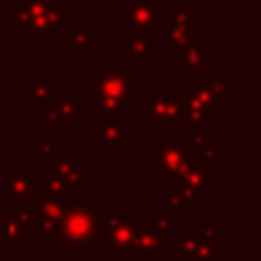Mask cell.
I'll return each instance as SVG.
<instances>
[{"label":"cell","instance_id":"6da1fadb","mask_svg":"<svg viewBox=\"0 0 261 261\" xmlns=\"http://www.w3.org/2000/svg\"><path fill=\"white\" fill-rule=\"evenodd\" d=\"M96 204L92 197L83 202H71L64 208V216L58 225L55 239L64 252H94L96 248Z\"/></svg>","mask_w":261,"mask_h":261},{"label":"cell","instance_id":"7a4b0ae2","mask_svg":"<svg viewBox=\"0 0 261 261\" xmlns=\"http://www.w3.org/2000/svg\"><path fill=\"white\" fill-rule=\"evenodd\" d=\"M193 161L188 151V140H158L156 149L147 151V165L156 170L161 179H176Z\"/></svg>","mask_w":261,"mask_h":261},{"label":"cell","instance_id":"3957f363","mask_svg":"<svg viewBox=\"0 0 261 261\" xmlns=\"http://www.w3.org/2000/svg\"><path fill=\"white\" fill-rule=\"evenodd\" d=\"M32 206V229L25 236V243H37L41 239H55L58 225L64 216V204L53 202V199H41V197H30Z\"/></svg>","mask_w":261,"mask_h":261},{"label":"cell","instance_id":"277c9868","mask_svg":"<svg viewBox=\"0 0 261 261\" xmlns=\"http://www.w3.org/2000/svg\"><path fill=\"white\" fill-rule=\"evenodd\" d=\"M167 231H163L153 220L138 218V234H135V254L133 261H156L165 250Z\"/></svg>","mask_w":261,"mask_h":261},{"label":"cell","instance_id":"5b68a950","mask_svg":"<svg viewBox=\"0 0 261 261\" xmlns=\"http://www.w3.org/2000/svg\"><path fill=\"white\" fill-rule=\"evenodd\" d=\"M30 197L41 199H53L60 204H71L73 202V188L58 174L55 167H44L39 179H32V195Z\"/></svg>","mask_w":261,"mask_h":261},{"label":"cell","instance_id":"8992f818","mask_svg":"<svg viewBox=\"0 0 261 261\" xmlns=\"http://www.w3.org/2000/svg\"><path fill=\"white\" fill-rule=\"evenodd\" d=\"M135 234H138V218H130V220L122 222V225L115 227V229L106 236L108 250L115 254V259L133 261V254H135Z\"/></svg>","mask_w":261,"mask_h":261},{"label":"cell","instance_id":"52a82bcc","mask_svg":"<svg viewBox=\"0 0 261 261\" xmlns=\"http://www.w3.org/2000/svg\"><path fill=\"white\" fill-rule=\"evenodd\" d=\"M130 218H138V213L133 208H124V211H115V208H96V241H106V236L119 227L122 222L130 220Z\"/></svg>","mask_w":261,"mask_h":261},{"label":"cell","instance_id":"ba28073f","mask_svg":"<svg viewBox=\"0 0 261 261\" xmlns=\"http://www.w3.org/2000/svg\"><path fill=\"white\" fill-rule=\"evenodd\" d=\"M53 156H55V165L53 167L58 170V174L62 176L71 188H83V165H85V161H83V158L64 156L62 149H55Z\"/></svg>","mask_w":261,"mask_h":261},{"label":"cell","instance_id":"9c48e42d","mask_svg":"<svg viewBox=\"0 0 261 261\" xmlns=\"http://www.w3.org/2000/svg\"><path fill=\"white\" fill-rule=\"evenodd\" d=\"M199 241H202V236H199L197 229L176 231V261H193Z\"/></svg>","mask_w":261,"mask_h":261},{"label":"cell","instance_id":"30bf717a","mask_svg":"<svg viewBox=\"0 0 261 261\" xmlns=\"http://www.w3.org/2000/svg\"><path fill=\"white\" fill-rule=\"evenodd\" d=\"M12 199H30L32 195V172L30 167H14L9 176Z\"/></svg>","mask_w":261,"mask_h":261},{"label":"cell","instance_id":"8fae6325","mask_svg":"<svg viewBox=\"0 0 261 261\" xmlns=\"http://www.w3.org/2000/svg\"><path fill=\"white\" fill-rule=\"evenodd\" d=\"M96 144L99 147H124V128L122 124L115 126V122L101 124L96 130Z\"/></svg>","mask_w":261,"mask_h":261},{"label":"cell","instance_id":"7c38bea8","mask_svg":"<svg viewBox=\"0 0 261 261\" xmlns=\"http://www.w3.org/2000/svg\"><path fill=\"white\" fill-rule=\"evenodd\" d=\"M0 239L9 245L12 252H21L23 248V234H21V227L12 220V218H5L0 222Z\"/></svg>","mask_w":261,"mask_h":261},{"label":"cell","instance_id":"4fadbf2b","mask_svg":"<svg viewBox=\"0 0 261 261\" xmlns=\"http://www.w3.org/2000/svg\"><path fill=\"white\" fill-rule=\"evenodd\" d=\"M218 252H220V241H218V239H204V236H202V241H199L197 252H195L193 261H216Z\"/></svg>","mask_w":261,"mask_h":261},{"label":"cell","instance_id":"5bb4252c","mask_svg":"<svg viewBox=\"0 0 261 261\" xmlns=\"http://www.w3.org/2000/svg\"><path fill=\"white\" fill-rule=\"evenodd\" d=\"M176 216H179V213H176V211H172V208H161V211H156V216H153L151 220L156 222V225L161 227L163 231H167V234H170V231L174 229Z\"/></svg>","mask_w":261,"mask_h":261},{"label":"cell","instance_id":"9a60e30c","mask_svg":"<svg viewBox=\"0 0 261 261\" xmlns=\"http://www.w3.org/2000/svg\"><path fill=\"white\" fill-rule=\"evenodd\" d=\"M197 231L204 239H218V231H220V222L213 220V218H202L197 222Z\"/></svg>","mask_w":261,"mask_h":261},{"label":"cell","instance_id":"2e32d148","mask_svg":"<svg viewBox=\"0 0 261 261\" xmlns=\"http://www.w3.org/2000/svg\"><path fill=\"white\" fill-rule=\"evenodd\" d=\"M55 147L48 142V140H41V138H35L32 140V156H48V153H53Z\"/></svg>","mask_w":261,"mask_h":261},{"label":"cell","instance_id":"e0dca14e","mask_svg":"<svg viewBox=\"0 0 261 261\" xmlns=\"http://www.w3.org/2000/svg\"><path fill=\"white\" fill-rule=\"evenodd\" d=\"M115 261H119V259H115Z\"/></svg>","mask_w":261,"mask_h":261}]
</instances>
